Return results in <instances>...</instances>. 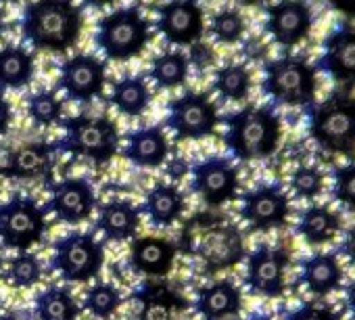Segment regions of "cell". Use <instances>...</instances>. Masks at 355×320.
Instances as JSON below:
<instances>
[{
  "label": "cell",
  "instance_id": "cell-1",
  "mask_svg": "<svg viewBox=\"0 0 355 320\" xmlns=\"http://www.w3.org/2000/svg\"><path fill=\"white\" fill-rule=\"evenodd\" d=\"M84 13L73 0H34L24 9L21 34L38 51L67 53L82 36Z\"/></svg>",
  "mask_w": 355,
  "mask_h": 320
},
{
  "label": "cell",
  "instance_id": "cell-2",
  "mask_svg": "<svg viewBox=\"0 0 355 320\" xmlns=\"http://www.w3.org/2000/svg\"><path fill=\"white\" fill-rule=\"evenodd\" d=\"M224 144L239 162H257L276 153L282 138V124L272 107L247 105L224 119Z\"/></svg>",
  "mask_w": 355,
  "mask_h": 320
},
{
  "label": "cell",
  "instance_id": "cell-3",
  "mask_svg": "<svg viewBox=\"0 0 355 320\" xmlns=\"http://www.w3.org/2000/svg\"><path fill=\"white\" fill-rule=\"evenodd\" d=\"M309 134L315 144L328 153L355 155V96L332 92L328 99L311 107Z\"/></svg>",
  "mask_w": 355,
  "mask_h": 320
},
{
  "label": "cell",
  "instance_id": "cell-4",
  "mask_svg": "<svg viewBox=\"0 0 355 320\" xmlns=\"http://www.w3.org/2000/svg\"><path fill=\"white\" fill-rule=\"evenodd\" d=\"M65 136L57 140V149L76 157H86L94 166L109 164L119 151V130L105 115H73L63 121Z\"/></svg>",
  "mask_w": 355,
  "mask_h": 320
},
{
  "label": "cell",
  "instance_id": "cell-5",
  "mask_svg": "<svg viewBox=\"0 0 355 320\" xmlns=\"http://www.w3.org/2000/svg\"><path fill=\"white\" fill-rule=\"evenodd\" d=\"M261 90L274 103L284 107H309L315 101L318 80L315 69L307 59L297 55H286L263 67Z\"/></svg>",
  "mask_w": 355,
  "mask_h": 320
},
{
  "label": "cell",
  "instance_id": "cell-6",
  "mask_svg": "<svg viewBox=\"0 0 355 320\" xmlns=\"http://www.w3.org/2000/svg\"><path fill=\"white\" fill-rule=\"evenodd\" d=\"M150 26L136 7H123L98 22L94 42L109 61H130L146 49Z\"/></svg>",
  "mask_w": 355,
  "mask_h": 320
},
{
  "label": "cell",
  "instance_id": "cell-7",
  "mask_svg": "<svg viewBox=\"0 0 355 320\" xmlns=\"http://www.w3.org/2000/svg\"><path fill=\"white\" fill-rule=\"evenodd\" d=\"M105 247L92 233L73 230L61 237L53 247L51 268L67 283H86L101 274Z\"/></svg>",
  "mask_w": 355,
  "mask_h": 320
},
{
  "label": "cell",
  "instance_id": "cell-8",
  "mask_svg": "<svg viewBox=\"0 0 355 320\" xmlns=\"http://www.w3.org/2000/svg\"><path fill=\"white\" fill-rule=\"evenodd\" d=\"M46 233V210L34 197L15 195L0 203V243L19 253L42 241Z\"/></svg>",
  "mask_w": 355,
  "mask_h": 320
},
{
  "label": "cell",
  "instance_id": "cell-9",
  "mask_svg": "<svg viewBox=\"0 0 355 320\" xmlns=\"http://www.w3.org/2000/svg\"><path fill=\"white\" fill-rule=\"evenodd\" d=\"M165 124L178 140H201L216 134L220 113L209 94L189 90L167 103Z\"/></svg>",
  "mask_w": 355,
  "mask_h": 320
},
{
  "label": "cell",
  "instance_id": "cell-10",
  "mask_svg": "<svg viewBox=\"0 0 355 320\" xmlns=\"http://www.w3.org/2000/svg\"><path fill=\"white\" fill-rule=\"evenodd\" d=\"M193 180L191 189L209 208H222L236 199L239 195V170L226 157H207L191 168Z\"/></svg>",
  "mask_w": 355,
  "mask_h": 320
},
{
  "label": "cell",
  "instance_id": "cell-11",
  "mask_svg": "<svg viewBox=\"0 0 355 320\" xmlns=\"http://www.w3.org/2000/svg\"><path fill=\"white\" fill-rule=\"evenodd\" d=\"M291 264V253L282 247H272L268 243L257 245L247 258L245 283L251 293L263 297H282L286 289V268Z\"/></svg>",
  "mask_w": 355,
  "mask_h": 320
},
{
  "label": "cell",
  "instance_id": "cell-12",
  "mask_svg": "<svg viewBox=\"0 0 355 320\" xmlns=\"http://www.w3.org/2000/svg\"><path fill=\"white\" fill-rule=\"evenodd\" d=\"M239 214L251 230L270 233L288 222L291 201L280 185H261L241 197Z\"/></svg>",
  "mask_w": 355,
  "mask_h": 320
},
{
  "label": "cell",
  "instance_id": "cell-13",
  "mask_svg": "<svg viewBox=\"0 0 355 320\" xmlns=\"http://www.w3.org/2000/svg\"><path fill=\"white\" fill-rule=\"evenodd\" d=\"M57 144L55 142H26L7 153L5 164L0 166V176L7 180L36 183L51 180L55 162H57Z\"/></svg>",
  "mask_w": 355,
  "mask_h": 320
},
{
  "label": "cell",
  "instance_id": "cell-14",
  "mask_svg": "<svg viewBox=\"0 0 355 320\" xmlns=\"http://www.w3.org/2000/svg\"><path fill=\"white\" fill-rule=\"evenodd\" d=\"M96 208V195L86 178H65L49 187V201L44 205L46 214H55L59 222L82 224L90 220Z\"/></svg>",
  "mask_w": 355,
  "mask_h": 320
},
{
  "label": "cell",
  "instance_id": "cell-15",
  "mask_svg": "<svg viewBox=\"0 0 355 320\" xmlns=\"http://www.w3.org/2000/svg\"><path fill=\"white\" fill-rule=\"evenodd\" d=\"M155 28L169 44L189 47L201 40L205 32V13L197 0H169L159 7Z\"/></svg>",
  "mask_w": 355,
  "mask_h": 320
},
{
  "label": "cell",
  "instance_id": "cell-16",
  "mask_svg": "<svg viewBox=\"0 0 355 320\" xmlns=\"http://www.w3.org/2000/svg\"><path fill=\"white\" fill-rule=\"evenodd\" d=\"M107 84V63L94 55H73L61 63L59 88L67 99L78 103H90L101 96Z\"/></svg>",
  "mask_w": 355,
  "mask_h": 320
},
{
  "label": "cell",
  "instance_id": "cell-17",
  "mask_svg": "<svg viewBox=\"0 0 355 320\" xmlns=\"http://www.w3.org/2000/svg\"><path fill=\"white\" fill-rule=\"evenodd\" d=\"M266 30L280 47H297L309 36L311 11L303 0H280L268 9Z\"/></svg>",
  "mask_w": 355,
  "mask_h": 320
},
{
  "label": "cell",
  "instance_id": "cell-18",
  "mask_svg": "<svg viewBox=\"0 0 355 320\" xmlns=\"http://www.w3.org/2000/svg\"><path fill=\"white\" fill-rule=\"evenodd\" d=\"M136 312L130 320H173L178 312L189 308V301L159 280H146L134 291Z\"/></svg>",
  "mask_w": 355,
  "mask_h": 320
},
{
  "label": "cell",
  "instance_id": "cell-19",
  "mask_svg": "<svg viewBox=\"0 0 355 320\" xmlns=\"http://www.w3.org/2000/svg\"><path fill=\"white\" fill-rule=\"evenodd\" d=\"M175 253V243L161 237H142L130 247V266L134 272L148 278H163L171 272Z\"/></svg>",
  "mask_w": 355,
  "mask_h": 320
},
{
  "label": "cell",
  "instance_id": "cell-20",
  "mask_svg": "<svg viewBox=\"0 0 355 320\" xmlns=\"http://www.w3.org/2000/svg\"><path fill=\"white\" fill-rule=\"evenodd\" d=\"M195 310L203 320L236 318L243 310V291L230 278L216 280L197 291Z\"/></svg>",
  "mask_w": 355,
  "mask_h": 320
},
{
  "label": "cell",
  "instance_id": "cell-21",
  "mask_svg": "<svg viewBox=\"0 0 355 320\" xmlns=\"http://www.w3.org/2000/svg\"><path fill=\"white\" fill-rule=\"evenodd\" d=\"M318 67L345 86H355V30L343 28L334 32L324 47Z\"/></svg>",
  "mask_w": 355,
  "mask_h": 320
},
{
  "label": "cell",
  "instance_id": "cell-22",
  "mask_svg": "<svg viewBox=\"0 0 355 320\" xmlns=\"http://www.w3.org/2000/svg\"><path fill=\"white\" fill-rule=\"evenodd\" d=\"M169 155V142L161 126H146L128 134V142L123 146V157L136 168H159L165 164Z\"/></svg>",
  "mask_w": 355,
  "mask_h": 320
},
{
  "label": "cell",
  "instance_id": "cell-23",
  "mask_svg": "<svg viewBox=\"0 0 355 320\" xmlns=\"http://www.w3.org/2000/svg\"><path fill=\"white\" fill-rule=\"evenodd\" d=\"M301 283L315 297H328L343 287V266L336 253L318 251L301 262Z\"/></svg>",
  "mask_w": 355,
  "mask_h": 320
},
{
  "label": "cell",
  "instance_id": "cell-24",
  "mask_svg": "<svg viewBox=\"0 0 355 320\" xmlns=\"http://www.w3.org/2000/svg\"><path fill=\"white\" fill-rule=\"evenodd\" d=\"M201 258L209 272L236 266L245 258V243L236 226H220L207 235L201 245Z\"/></svg>",
  "mask_w": 355,
  "mask_h": 320
},
{
  "label": "cell",
  "instance_id": "cell-25",
  "mask_svg": "<svg viewBox=\"0 0 355 320\" xmlns=\"http://www.w3.org/2000/svg\"><path fill=\"white\" fill-rule=\"evenodd\" d=\"M187 210V197L175 185L157 183L148 193L140 208V212L146 214L150 224L159 228H169L182 218Z\"/></svg>",
  "mask_w": 355,
  "mask_h": 320
},
{
  "label": "cell",
  "instance_id": "cell-26",
  "mask_svg": "<svg viewBox=\"0 0 355 320\" xmlns=\"http://www.w3.org/2000/svg\"><path fill=\"white\" fill-rule=\"evenodd\" d=\"M140 208H136L130 201H109L98 208V220L96 230H101L109 241H130L136 237V230L140 226Z\"/></svg>",
  "mask_w": 355,
  "mask_h": 320
},
{
  "label": "cell",
  "instance_id": "cell-27",
  "mask_svg": "<svg viewBox=\"0 0 355 320\" xmlns=\"http://www.w3.org/2000/svg\"><path fill=\"white\" fill-rule=\"evenodd\" d=\"M340 216L328 205H309L297 222V235L311 247L332 243L340 230Z\"/></svg>",
  "mask_w": 355,
  "mask_h": 320
},
{
  "label": "cell",
  "instance_id": "cell-28",
  "mask_svg": "<svg viewBox=\"0 0 355 320\" xmlns=\"http://www.w3.org/2000/svg\"><path fill=\"white\" fill-rule=\"evenodd\" d=\"M34 78V57L24 47L9 44L0 49V88L19 90Z\"/></svg>",
  "mask_w": 355,
  "mask_h": 320
},
{
  "label": "cell",
  "instance_id": "cell-29",
  "mask_svg": "<svg viewBox=\"0 0 355 320\" xmlns=\"http://www.w3.org/2000/svg\"><path fill=\"white\" fill-rule=\"evenodd\" d=\"M36 320H78L80 305L73 293L65 287H49L34 299Z\"/></svg>",
  "mask_w": 355,
  "mask_h": 320
},
{
  "label": "cell",
  "instance_id": "cell-30",
  "mask_svg": "<svg viewBox=\"0 0 355 320\" xmlns=\"http://www.w3.org/2000/svg\"><path fill=\"white\" fill-rule=\"evenodd\" d=\"M111 103L113 107L128 115V117H138L146 111L150 103V92L142 76H128L119 82H115L113 92H111Z\"/></svg>",
  "mask_w": 355,
  "mask_h": 320
},
{
  "label": "cell",
  "instance_id": "cell-31",
  "mask_svg": "<svg viewBox=\"0 0 355 320\" xmlns=\"http://www.w3.org/2000/svg\"><path fill=\"white\" fill-rule=\"evenodd\" d=\"M191 61L182 53H163L153 59L150 63V78L159 88H178L182 86L189 78Z\"/></svg>",
  "mask_w": 355,
  "mask_h": 320
},
{
  "label": "cell",
  "instance_id": "cell-32",
  "mask_svg": "<svg viewBox=\"0 0 355 320\" xmlns=\"http://www.w3.org/2000/svg\"><path fill=\"white\" fill-rule=\"evenodd\" d=\"M251 71L243 63H230L216 71L214 88L220 92L226 101H245L251 92Z\"/></svg>",
  "mask_w": 355,
  "mask_h": 320
},
{
  "label": "cell",
  "instance_id": "cell-33",
  "mask_svg": "<svg viewBox=\"0 0 355 320\" xmlns=\"http://www.w3.org/2000/svg\"><path fill=\"white\" fill-rule=\"evenodd\" d=\"M5 276L13 289H32L42 278V264L34 253L24 251L9 262Z\"/></svg>",
  "mask_w": 355,
  "mask_h": 320
},
{
  "label": "cell",
  "instance_id": "cell-34",
  "mask_svg": "<svg viewBox=\"0 0 355 320\" xmlns=\"http://www.w3.org/2000/svg\"><path fill=\"white\" fill-rule=\"evenodd\" d=\"M61 113H63V103L53 90H40L28 96V115L36 126L49 128L53 124H59Z\"/></svg>",
  "mask_w": 355,
  "mask_h": 320
},
{
  "label": "cell",
  "instance_id": "cell-35",
  "mask_svg": "<svg viewBox=\"0 0 355 320\" xmlns=\"http://www.w3.org/2000/svg\"><path fill=\"white\" fill-rule=\"evenodd\" d=\"M121 305V295L111 283H94L84 295V308L96 318H111Z\"/></svg>",
  "mask_w": 355,
  "mask_h": 320
},
{
  "label": "cell",
  "instance_id": "cell-36",
  "mask_svg": "<svg viewBox=\"0 0 355 320\" xmlns=\"http://www.w3.org/2000/svg\"><path fill=\"white\" fill-rule=\"evenodd\" d=\"M211 34L222 44H236L245 34V19L239 11L226 9L211 19Z\"/></svg>",
  "mask_w": 355,
  "mask_h": 320
},
{
  "label": "cell",
  "instance_id": "cell-37",
  "mask_svg": "<svg viewBox=\"0 0 355 320\" xmlns=\"http://www.w3.org/2000/svg\"><path fill=\"white\" fill-rule=\"evenodd\" d=\"M291 189L299 199H315L324 191V174L315 166H299L291 174Z\"/></svg>",
  "mask_w": 355,
  "mask_h": 320
},
{
  "label": "cell",
  "instance_id": "cell-38",
  "mask_svg": "<svg viewBox=\"0 0 355 320\" xmlns=\"http://www.w3.org/2000/svg\"><path fill=\"white\" fill-rule=\"evenodd\" d=\"M332 197L351 214H355V164H347L334 170Z\"/></svg>",
  "mask_w": 355,
  "mask_h": 320
},
{
  "label": "cell",
  "instance_id": "cell-39",
  "mask_svg": "<svg viewBox=\"0 0 355 320\" xmlns=\"http://www.w3.org/2000/svg\"><path fill=\"white\" fill-rule=\"evenodd\" d=\"M286 320H343L340 312L330 303L305 301L286 314Z\"/></svg>",
  "mask_w": 355,
  "mask_h": 320
},
{
  "label": "cell",
  "instance_id": "cell-40",
  "mask_svg": "<svg viewBox=\"0 0 355 320\" xmlns=\"http://www.w3.org/2000/svg\"><path fill=\"white\" fill-rule=\"evenodd\" d=\"M214 51H211V47L209 44H203V42H195V47H193V51H191V63H197V67L199 69H205V67H209L211 63H214Z\"/></svg>",
  "mask_w": 355,
  "mask_h": 320
},
{
  "label": "cell",
  "instance_id": "cell-41",
  "mask_svg": "<svg viewBox=\"0 0 355 320\" xmlns=\"http://www.w3.org/2000/svg\"><path fill=\"white\" fill-rule=\"evenodd\" d=\"M338 251L349 260V264L355 266V224L349 230H345V239H343Z\"/></svg>",
  "mask_w": 355,
  "mask_h": 320
},
{
  "label": "cell",
  "instance_id": "cell-42",
  "mask_svg": "<svg viewBox=\"0 0 355 320\" xmlns=\"http://www.w3.org/2000/svg\"><path fill=\"white\" fill-rule=\"evenodd\" d=\"M11 119H13V111H11V103L5 99V94L0 92V136H5L11 128Z\"/></svg>",
  "mask_w": 355,
  "mask_h": 320
},
{
  "label": "cell",
  "instance_id": "cell-43",
  "mask_svg": "<svg viewBox=\"0 0 355 320\" xmlns=\"http://www.w3.org/2000/svg\"><path fill=\"white\" fill-rule=\"evenodd\" d=\"M326 3L334 11L343 13L345 17H353L355 19V0H326Z\"/></svg>",
  "mask_w": 355,
  "mask_h": 320
},
{
  "label": "cell",
  "instance_id": "cell-44",
  "mask_svg": "<svg viewBox=\"0 0 355 320\" xmlns=\"http://www.w3.org/2000/svg\"><path fill=\"white\" fill-rule=\"evenodd\" d=\"M187 172H189V164L184 162V159H173V162L169 164V168H167V174L173 180H180L182 176H187Z\"/></svg>",
  "mask_w": 355,
  "mask_h": 320
},
{
  "label": "cell",
  "instance_id": "cell-45",
  "mask_svg": "<svg viewBox=\"0 0 355 320\" xmlns=\"http://www.w3.org/2000/svg\"><path fill=\"white\" fill-rule=\"evenodd\" d=\"M0 320H34V314L28 310H9L0 314Z\"/></svg>",
  "mask_w": 355,
  "mask_h": 320
},
{
  "label": "cell",
  "instance_id": "cell-46",
  "mask_svg": "<svg viewBox=\"0 0 355 320\" xmlns=\"http://www.w3.org/2000/svg\"><path fill=\"white\" fill-rule=\"evenodd\" d=\"M345 293H347V310H349L351 318L355 320V280L347 285V291Z\"/></svg>",
  "mask_w": 355,
  "mask_h": 320
},
{
  "label": "cell",
  "instance_id": "cell-47",
  "mask_svg": "<svg viewBox=\"0 0 355 320\" xmlns=\"http://www.w3.org/2000/svg\"><path fill=\"white\" fill-rule=\"evenodd\" d=\"M84 3H86L88 7H94V9H103V7H109V5H113L115 0H84Z\"/></svg>",
  "mask_w": 355,
  "mask_h": 320
},
{
  "label": "cell",
  "instance_id": "cell-48",
  "mask_svg": "<svg viewBox=\"0 0 355 320\" xmlns=\"http://www.w3.org/2000/svg\"><path fill=\"white\" fill-rule=\"evenodd\" d=\"M245 320H274L270 314H259V312H255V314H251V316H247Z\"/></svg>",
  "mask_w": 355,
  "mask_h": 320
},
{
  "label": "cell",
  "instance_id": "cell-49",
  "mask_svg": "<svg viewBox=\"0 0 355 320\" xmlns=\"http://www.w3.org/2000/svg\"><path fill=\"white\" fill-rule=\"evenodd\" d=\"M3 32H5V17L0 13V38H3Z\"/></svg>",
  "mask_w": 355,
  "mask_h": 320
},
{
  "label": "cell",
  "instance_id": "cell-50",
  "mask_svg": "<svg viewBox=\"0 0 355 320\" xmlns=\"http://www.w3.org/2000/svg\"><path fill=\"white\" fill-rule=\"evenodd\" d=\"M245 5H257V3H261V0H243Z\"/></svg>",
  "mask_w": 355,
  "mask_h": 320
},
{
  "label": "cell",
  "instance_id": "cell-51",
  "mask_svg": "<svg viewBox=\"0 0 355 320\" xmlns=\"http://www.w3.org/2000/svg\"><path fill=\"white\" fill-rule=\"evenodd\" d=\"M3 3H9V5H17V3H21V0H3Z\"/></svg>",
  "mask_w": 355,
  "mask_h": 320
},
{
  "label": "cell",
  "instance_id": "cell-52",
  "mask_svg": "<svg viewBox=\"0 0 355 320\" xmlns=\"http://www.w3.org/2000/svg\"><path fill=\"white\" fill-rule=\"evenodd\" d=\"M3 266H5V262H3V253H0V274H3Z\"/></svg>",
  "mask_w": 355,
  "mask_h": 320
}]
</instances>
